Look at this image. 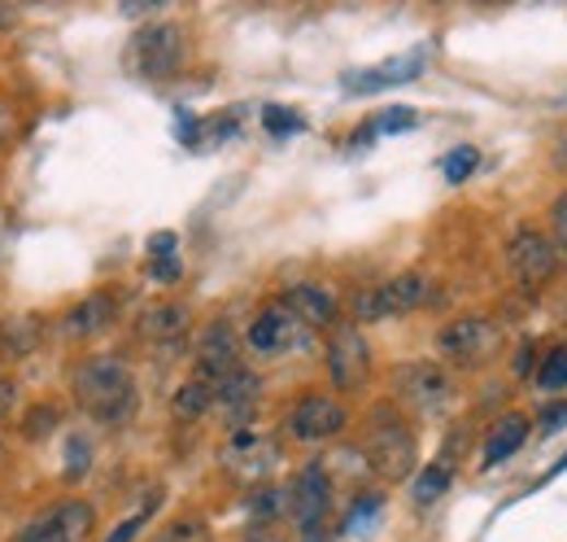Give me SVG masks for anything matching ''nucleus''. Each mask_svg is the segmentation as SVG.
Masks as SVG:
<instances>
[{
  "label": "nucleus",
  "mask_w": 567,
  "mask_h": 542,
  "mask_svg": "<svg viewBox=\"0 0 567 542\" xmlns=\"http://www.w3.org/2000/svg\"><path fill=\"white\" fill-rule=\"evenodd\" d=\"M74 403L96 420V425H127L136 416V377L118 355H92L74 368Z\"/></svg>",
  "instance_id": "nucleus-1"
},
{
  "label": "nucleus",
  "mask_w": 567,
  "mask_h": 542,
  "mask_svg": "<svg viewBox=\"0 0 567 542\" xmlns=\"http://www.w3.org/2000/svg\"><path fill=\"white\" fill-rule=\"evenodd\" d=\"M371 469L384 482H402L415 469V434L410 425L393 412V407H375L371 412V447H367Z\"/></svg>",
  "instance_id": "nucleus-2"
},
{
  "label": "nucleus",
  "mask_w": 567,
  "mask_h": 542,
  "mask_svg": "<svg viewBox=\"0 0 567 542\" xmlns=\"http://www.w3.org/2000/svg\"><path fill=\"white\" fill-rule=\"evenodd\" d=\"M184 53H188V44H184V31L175 22H149V26L136 31V39L127 48V61L144 79H171V74H180Z\"/></svg>",
  "instance_id": "nucleus-3"
},
{
  "label": "nucleus",
  "mask_w": 567,
  "mask_h": 542,
  "mask_svg": "<svg viewBox=\"0 0 567 542\" xmlns=\"http://www.w3.org/2000/svg\"><path fill=\"white\" fill-rule=\"evenodd\" d=\"M428 293H432L428 276H419V272H402V276H393V280H384V285H375V289L358 293V298H354V320H362V324H380V320L406 315V311L424 307V302H428Z\"/></svg>",
  "instance_id": "nucleus-4"
},
{
  "label": "nucleus",
  "mask_w": 567,
  "mask_h": 542,
  "mask_svg": "<svg viewBox=\"0 0 567 542\" xmlns=\"http://www.w3.org/2000/svg\"><path fill=\"white\" fill-rule=\"evenodd\" d=\"M498 346V328L489 315H459L437 333V355L454 368H476L494 355Z\"/></svg>",
  "instance_id": "nucleus-5"
},
{
  "label": "nucleus",
  "mask_w": 567,
  "mask_h": 542,
  "mask_svg": "<svg viewBox=\"0 0 567 542\" xmlns=\"http://www.w3.org/2000/svg\"><path fill=\"white\" fill-rule=\"evenodd\" d=\"M371 377V346L362 337L358 324H336L332 337H327V381L340 390V394H354L362 390Z\"/></svg>",
  "instance_id": "nucleus-6"
},
{
  "label": "nucleus",
  "mask_w": 567,
  "mask_h": 542,
  "mask_svg": "<svg viewBox=\"0 0 567 542\" xmlns=\"http://www.w3.org/2000/svg\"><path fill=\"white\" fill-rule=\"evenodd\" d=\"M288 438L292 442H305V447H319V442H332L336 434H345L349 425V412L340 399H327V394H305L292 412H288Z\"/></svg>",
  "instance_id": "nucleus-7"
},
{
  "label": "nucleus",
  "mask_w": 567,
  "mask_h": 542,
  "mask_svg": "<svg viewBox=\"0 0 567 542\" xmlns=\"http://www.w3.org/2000/svg\"><path fill=\"white\" fill-rule=\"evenodd\" d=\"M393 390H397V399H402L406 407H415V412H437V407H445V403L454 399V381H450V372L437 368V364H406V368H397Z\"/></svg>",
  "instance_id": "nucleus-8"
},
{
  "label": "nucleus",
  "mask_w": 567,
  "mask_h": 542,
  "mask_svg": "<svg viewBox=\"0 0 567 542\" xmlns=\"http://www.w3.org/2000/svg\"><path fill=\"white\" fill-rule=\"evenodd\" d=\"M301 333H305V324H297V315H292L284 302H271V307H263V311L250 320L245 346H250L258 359H280L284 350H292V346L301 342Z\"/></svg>",
  "instance_id": "nucleus-9"
},
{
  "label": "nucleus",
  "mask_w": 567,
  "mask_h": 542,
  "mask_svg": "<svg viewBox=\"0 0 567 542\" xmlns=\"http://www.w3.org/2000/svg\"><path fill=\"white\" fill-rule=\"evenodd\" d=\"M288 508L301 526V534H319L327 508H332V477L323 464H305L297 477H292V491H288Z\"/></svg>",
  "instance_id": "nucleus-10"
},
{
  "label": "nucleus",
  "mask_w": 567,
  "mask_h": 542,
  "mask_svg": "<svg viewBox=\"0 0 567 542\" xmlns=\"http://www.w3.org/2000/svg\"><path fill=\"white\" fill-rule=\"evenodd\" d=\"M424 61L428 53L424 48H410V53H397L380 66H367V70H349L340 74V88L354 92V96H367V92H384V88H397V83H410L424 74Z\"/></svg>",
  "instance_id": "nucleus-11"
},
{
  "label": "nucleus",
  "mask_w": 567,
  "mask_h": 542,
  "mask_svg": "<svg viewBox=\"0 0 567 542\" xmlns=\"http://www.w3.org/2000/svg\"><path fill=\"white\" fill-rule=\"evenodd\" d=\"M511 267L524 285H546L555 272H559V245L551 237H542L537 228H524L516 241H511Z\"/></svg>",
  "instance_id": "nucleus-12"
},
{
  "label": "nucleus",
  "mask_w": 567,
  "mask_h": 542,
  "mask_svg": "<svg viewBox=\"0 0 567 542\" xmlns=\"http://www.w3.org/2000/svg\"><path fill=\"white\" fill-rule=\"evenodd\" d=\"M236 368H241L236 333H232L228 320H215V324L201 333V342H197V377L210 381V385H219V381H228Z\"/></svg>",
  "instance_id": "nucleus-13"
},
{
  "label": "nucleus",
  "mask_w": 567,
  "mask_h": 542,
  "mask_svg": "<svg viewBox=\"0 0 567 542\" xmlns=\"http://www.w3.org/2000/svg\"><path fill=\"white\" fill-rule=\"evenodd\" d=\"M280 302L297 315V324H305V328H336L340 324L336 320L340 307H336V298L323 285H288Z\"/></svg>",
  "instance_id": "nucleus-14"
},
{
  "label": "nucleus",
  "mask_w": 567,
  "mask_h": 542,
  "mask_svg": "<svg viewBox=\"0 0 567 542\" xmlns=\"http://www.w3.org/2000/svg\"><path fill=\"white\" fill-rule=\"evenodd\" d=\"M114 320H118V298L101 289V293H88L79 307H70V311H66L61 333H66V337H74V342H83V337L105 333Z\"/></svg>",
  "instance_id": "nucleus-15"
},
{
  "label": "nucleus",
  "mask_w": 567,
  "mask_h": 542,
  "mask_svg": "<svg viewBox=\"0 0 567 542\" xmlns=\"http://www.w3.org/2000/svg\"><path fill=\"white\" fill-rule=\"evenodd\" d=\"M529 434H533V420H529V416H520V412L502 416V420L489 429V438H485L481 469H498V464H507V460L529 442Z\"/></svg>",
  "instance_id": "nucleus-16"
},
{
  "label": "nucleus",
  "mask_w": 567,
  "mask_h": 542,
  "mask_svg": "<svg viewBox=\"0 0 567 542\" xmlns=\"http://www.w3.org/2000/svg\"><path fill=\"white\" fill-rule=\"evenodd\" d=\"M258 399H263V381H258L254 372H245V368H236L228 381L215 385V403L232 416V425H245L250 412L258 407Z\"/></svg>",
  "instance_id": "nucleus-17"
},
{
  "label": "nucleus",
  "mask_w": 567,
  "mask_h": 542,
  "mask_svg": "<svg viewBox=\"0 0 567 542\" xmlns=\"http://www.w3.org/2000/svg\"><path fill=\"white\" fill-rule=\"evenodd\" d=\"M223 460H228V469H241V473H263V469H271V464H276V447H267L254 429H236V438L228 442Z\"/></svg>",
  "instance_id": "nucleus-18"
},
{
  "label": "nucleus",
  "mask_w": 567,
  "mask_h": 542,
  "mask_svg": "<svg viewBox=\"0 0 567 542\" xmlns=\"http://www.w3.org/2000/svg\"><path fill=\"white\" fill-rule=\"evenodd\" d=\"M184 328H188V307H180V302H162V307L144 311V320H140V333L149 342H175Z\"/></svg>",
  "instance_id": "nucleus-19"
},
{
  "label": "nucleus",
  "mask_w": 567,
  "mask_h": 542,
  "mask_svg": "<svg viewBox=\"0 0 567 542\" xmlns=\"http://www.w3.org/2000/svg\"><path fill=\"white\" fill-rule=\"evenodd\" d=\"M48 517H53V526L66 534V542H83L96 530V508L83 504V499H66V504H57Z\"/></svg>",
  "instance_id": "nucleus-20"
},
{
  "label": "nucleus",
  "mask_w": 567,
  "mask_h": 542,
  "mask_svg": "<svg viewBox=\"0 0 567 542\" xmlns=\"http://www.w3.org/2000/svg\"><path fill=\"white\" fill-rule=\"evenodd\" d=\"M210 407H215V385H210V381L193 377V381H184V385L175 390V416H180V420H201Z\"/></svg>",
  "instance_id": "nucleus-21"
},
{
  "label": "nucleus",
  "mask_w": 567,
  "mask_h": 542,
  "mask_svg": "<svg viewBox=\"0 0 567 542\" xmlns=\"http://www.w3.org/2000/svg\"><path fill=\"white\" fill-rule=\"evenodd\" d=\"M450 482H454V464H445V460H441V464H428V469L415 477L410 495H415V504H419V508H432V504L450 491Z\"/></svg>",
  "instance_id": "nucleus-22"
},
{
  "label": "nucleus",
  "mask_w": 567,
  "mask_h": 542,
  "mask_svg": "<svg viewBox=\"0 0 567 542\" xmlns=\"http://www.w3.org/2000/svg\"><path fill=\"white\" fill-rule=\"evenodd\" d=\"M537 390H546L551 399L555 394H564L567 390V346H555V350H546L542 355V364H537Z\"/></svg>",
  "instance_id": "nucleus-23"
},
{
  "label": "nucleus",
  "mask_w": 567,
  "mask_h": 542,
  "mask_svg": "<svg viewBox=\"0 0 567 542\" xmlns=\"http://www.w3.org/2000/svg\"><path fill=\"white\" fill-rule=\"evenodd\" d=\"M476 166H481V149H476V145H454V149L441 158V175H445L450 184H463Z\"/></svg>",
  "instance_id": "nucleus-24"
},
{
  "label": "nucleus",
  "mask_w": 567,
  "mask_h": 542,
  "mask_svg": "<svg viewBox=\"0 0 567 542\" xmlns=\"http://www.w3.org/2000/svg\"><path fill=\"white\" fill-rule=\"evenodd\" d=\"M415 123H419V114H415L410 105H389L384 114L371 118L375 136H393V131H406V127H415Z\"/></svg>",
  "instance_id": "nucleus-25"
},
{
  "label": "nucleus",
  "mask_w": 567,
  "mask_h": 542,
  "mask_svg": "<svg viewBox=\"0 0 567 542\" xmlns=\"http://www.w3.org/2000/svg\"><path fill=\"white\" fill-rule=\"evenodd\" d=\"M88 469H92V442L83 434H74L66 442V482H79Z\"/></svg>",
  "instance_id": "nucleus-26"
},
{
  "label": "nucleus",
  "mask_w": 567,
  "mask_h": 542,
  "mask_svg": "<svg viewBox=\"0 0 567 542\" xmlns=\"http://www.w3.org/2000/svg\"><path fill=\"white\" fill-rule=\"evenodd\" d=\"M263 127H267L271 136H292V131H301V127H305V118H301V114H292L288 105H267V109H263Z\"/></svg>",
  "instance_id": "nucleus-27"
},
{
  "label": "nucleus",
  "mask_w": 567,
  "mask_h": 542,
  "mask_svg": "<svg viewBox=\"0 0 567 542\" xmlns=\"http://www.w3.org/2000/svg\"><path fill=\"white\" fill-rule=\"evenodd\" d=\"M31 346H35V324H31V320H13V324L4 328V350H9V359H26Z\"/></svg>",
  "instance_id": "nucleus-28"
},
{
  "label": "nucleus",
  "mask_w": 567,
  "mask_h": 542,
  "mask_svg": "<svg viewBox=\"0 0 567 542\" xmlns=\"http://www.w3.org/2000/svg\"><path fill=\"white\" fill-rule=\"evenodd\" d=\"M380 508H384V495H362V499L349 508V517H345V534H362V526H367Z\"/></svg>",
  "instance_id": "nucleus-29"
},
{
  "label": "nucleus",
  "mask_w": 567,
  "mask_h": 542,
  "mask_svg": "<svg viewBox=\"0 0 567 542\" xmlns=\"http://www.w3.org/2000/svg\"><path fill=\"white\" fill-rule=\"evenodd\" d=\"M158 542H206V521H175V526H166Z\"/></svg>",
  "instance_id": "nucleus-30"
},
{
  "label": "nucleus",
  "mask_w": 567,
  "mask_h": 542,
  "mask_svg": "<svg viewBox=\"0 0 567 542\" xmlns=\"http://www.w3.org/2000/svg\"><path fill=\"white\" fill-rule=\"evenodd\" d=\"M13 542H66V534L53 526V517H44V521H35V526H26L22 534Z\"/></svg>",
  "instance_id": "nucleus-31"
},
{
  "label": "nucleus",
  "mask_w": 567,
  "mask_h": 542,
  "mask_svg": "<svg viewBox=\"0 0 567 542\" xmlns=\"http://www.w3.org/2000/svg\"><path fill=\"white\" fill-rule=\"evenodd\" d=\"M144 521H149V508L136 512V517H127V521H118V526L105 534V542H136V534L144 530Z\"/></svg>",
  "instance_id": "nucleus-32"
},
{
  "label": "nucleus",
  "mask_w": 567,
  "mask_h": 542,
  "mask_svg": "<svg viewBox=\"0 0 567 542\" xmlns=\"http://www.w3.org/2000/svg\"><path fill=\"white\" fill-rule=\"evenodd\" d=\"M284 504H288L284 491H258V495L250 499V512H254V517H276Z\"/></svg>",
  "instance_id": "nucleus-33"
},
{
  "label": "nucleus",
  "mask_w": 567,
  "mask_h": 542,
  "mask_svg": "<svg viewBox=\"0 0 567 542\" xmlns=\"http://www.w3.org/2000/svg\"><path fill=\"white\" fill-rule=\"evenodd\" d=\"M551 228H555V245L567 254V188L555 197V206H551Z\"/></svg>",
  "instance_id": "nucleus-34"
},
{
  "label": "nucleus",
  "mask_w": 567,
  "mask_h": 542,
  "mask_svg": "<svg viewBox=\"0 0 567 542\" xmlns=\"http://www.w3.org/2000/svg\"><path fill=\"white\" fill-rule=\"evenodd\" d=\"M564 425H567V399L564 403H551V407L537 416V429H542V434H559Z\"/></svg>",
  "instance_id": "nucleus-35"
},
{
  "label": "nucleus",
  "mask_w": 567,
  "mask_h": 542,
  "mask_svg": "<svg viewBox=\"0 0 567 542\" xmlns=\"http://www.w3.org/2000/svg\"><path fill=\"white\" fill-rule=\"evenodd\" d=\"M180 272H184V267H180V258H153V263H149V276H153L158 285H175V280H180Z\"/></svg>",
  "instance_id": "nucleus-36"
},
{
  "label": "nucleus",
  "mask_w": 567,
  "mask_h": 542,
  "mask_svg": "<svg viewBox=\"0 0 567 542\" xmlns=\"http://www.w3.org/2000/svg\"><path fill=\"white\" fill-rule=\"evenodd\" d=\"M175 245H180L175 232H153V237H149V254H153V258H175Z\"/></svg>",
  "instance_id": "nucleus-37"
},
{
  "label": "nucleus",
  "mask_w": 567,
  "mask_h": 542,
  "mask_svg": "<svg viewBox=\"0 0 567 542\" xmlns=\"http://www.w3.org/2000/svg\"><path fill=\"white\" fill-rule=\"evenodd\" d=\"M57 425V407H35L31 412V425H26V438H39L44 429H53Z\"/></svg>",
  "instance_id": "nucleus-38"
},
{
  "label": "nucleus",
  "mask_w": 567,
  "mask_h": 542,
  "mask_svg": "<svg viewBox=\"0 0 567 542\" xmlns=\"http://www.w3.org/2000/svg\"><path fill=\"white\" fill-rule=\"evenodd\" d=\"M13 407H18V385L9 377H0V420L13 416Z\"/></svg>",
  "instance_id": "nucleus-39"
},
{
  "label": "nucleus",
  "mask_w": 567,
  "mask_h": 542,
  "mask_svg": "<svg viewBox=\"0 0 567 542\" xmlns=\"http://www.w3.org/2000/svg\"><path fill=\"white\" fill-rule=\"evenodd\" d=\"M9 136H13V114H9L4 105H0V149L9 145Z\"/></svg>",
  "instance_id": "nucleus-40"
},
{
  "label": "nucleus",
  "mask_w": 567,
  "mask_h": 542,
  "mask_svg": "<svg viewBox=\"0 0 567 542\" xmlns=\"http://www.w3.org/2000/svg\"><path fill=\"white\" fill-rule=\"evenodd\" d=\"M529 368H533V346H524L520 359H516V372H529Z\"/></svg>",
  "instance_id": "nucleus-41"
},
{
  "label": "nucleus",
  "mask_w": 567,
  "mask_h": 542,
  "mask_svg": "<svg viewBox=\"0 0 567 542\" xmlns=\"http://www.w3.org/2000/svg\"><path fill=\"white\" fill-rule=\"evenodd\" d=\"M559 473H567V451H564V460H559V464H555V469H551V473H546L537 486H546V482H551V477H559Z\"/></svg>",
  "instance_id": "nucleus-42"
},
{
  "label": "nucleus",
  "mask_w": 567,
  "mask_h": 542,
  "mask_svg": "<svg viewBox=\"0 0 567 542\" xmlns=\"http://www.w3.org/2000/svg\"><path fill=\"white\" fill-rule=\"evenodd\" d=\"M0 22H9V9H4V4H0Z\"/></svg>",
  "instance_id": "nucleus-43"
},
{
  "label": "nucleus",
  "mask_w": 567,
  "mask_h": 542,
  "mask_svg": "<svg viewBox=\"0 0 567 542\" xmlns=\"http://www.w3.org/2000/svg\"><path fill=\"white\" fill-rule=\"evenodd\" d=\"M0 460H4V442H0Z\"/></svg>",
  "instance_id": "nucleus-44"
}]
</instances>
